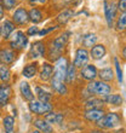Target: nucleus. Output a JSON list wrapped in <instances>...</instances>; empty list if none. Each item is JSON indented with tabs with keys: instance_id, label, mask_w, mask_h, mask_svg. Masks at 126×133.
I'll return each mask as SVG.
<instances>
[{
	"instance_id": "obj_1",
	"label": "nucleus",
	"mask_w": 126,
	"mask_h": 133,
	"mask_svg": "<svg viewBox=\"0 0 126 133\" xmlns=\"http://www.w3.org/2000/svg\"><path fill=\"white\" fill-rule=\"evenodd\" d=\"M68 64H69L68 63V59L63 56H61L58 59L55 61L53 74H52V77H51V79H52V80H56V81H62V82H64Z\"/></svg>"
},
{
	"instance_id": "obj_2",
	"label": "nucleus",
	"mask_w": 126,
	"mask_h": 133,
	"mask_svg": "<svg viewBox=\"0 0 126 133\" xmlns=\"http://www.w3.org/2000/svg\"><path fill=\"white\" fill-rule=\"evenodd\" d=\"M87 91L91 95L96 93V95H99L102 97H107V96L110 95L112 88L108 84H105L104 81H92L87 85Z\"/></svg>"
},
{
	"instance_id": "obj_3",
	"label": "nucleus",
	"mask_w": 126,
	"mask_h": 133,
	"mask_svg": "<svg viewBox=\"0 0 126 133\" xmlns=\"http://www.w3.org/2000/svg\"><path fill=\"white\" fill-rule=\"evenodd\" d=\"M120 125V116L115 112H110L104 115L97 121V126L99 128H114Z\"/></svg>"
},
{
	"instance_id": "obj_4",
	"label": "nucleus",
	"mask_w": 126,
	"mask_h": 133,
	"mask_svg": "<svg viewBox=\"0 0 126 133\" xmlns=\"http://www.w3.org/2000/svg\"><path fill=\"white\" fill-rule=\"evenodd\" d=\"M28 108L30 110V112L35 114V115H46L47 112L52 110V105L50 103H44V102L33 99L32 102H29Z\"/></svg>"
},
{
	"instance_id": "obj_5",
	"label": "nucleus",
	"mask_w": 126,
	"mask_h": 133,
	"mask_svg": "<svg viewBox=\"0 0 126 133\" xmlns=\"http://www.w3.org/2000/svg\"><path fill=\"white\" fill-rule=\"evenodd\" d=\"M28 45V36L22 30H17L15 33L14 39L10 41V46L12 50H16V51H21V50L26 49Z\"/></svg>"
},
{
	"instance_id": "obj_6",
	"label": "nucleus",
	"mask_w": 126,
	"mask_h": 133,
	"mask_svg": "<svg viewBox=\"0 0 126 133\" xmlns=\"http://www.w3.org/2000/svg\"><path fill=\"white\" fill-rule=\"evenodd\" d=\"M12 22L15 24L18 25H24L29 22V16H28V11L23 9V7H18L17 10L14 12L12 15Z\"/></svg>"
},
{
	"instance_id": "obj_7",
	"label": "nucleus",
	"mask_w": 126,
	"mask_h": 133,
	"mask_svg": "<svg viewBox=\"0 0 126 133\" xmlns=\"http://www.w3.org/2000/svg\"><path fill=\"white\" fill-rule=\"evenodd\" d=\"M45 52H46L45 44L42 41H36L32 45L30 51H29V57L32 59H36V58L45 56Z\"/></svg>"
},
{
	"instance_id": "obj_8",
	"label": "nucleus",
	"mask_w": 126,
	"mask_h": 133,
	"mask_svg": "<svg viewBox=\"0 0 126 133\" xmlns=\"http://www.w3.org/2000/svg\"><path fill=\"white\" fill-rule=\"evenodd\" d=\"M89 62V52L85 49H78L75 52V59H74V66L75 68H83Z\"/></svg>"
},
{
	"instance_id": "obj_9",
	"label": "nucleus",
	"mask_w": 126,
	"mask_h": 133,
	"mask_svg": "<svg viewBox=\"0 0 126 133\" xmlns=\"http://www.w3.org/2000/svg\"><path fill=\"white\" fill-rule=\"evenodd\" d=\"M97 75H98L97 69H96V66L92 65V64H86V65L83 66L80 70V76L87 81H93Z\"/></svg>"
},
{
	"instance_id": "obj_10",
	"label": "nucleus",
	"mask_w": 126,
	"mask_h": 133,
	"mask_svg": "<svg viewBox=\"0 0 126 133\" xmlns=\"http://www.w3.org/2000/svg\"><path fill=\"white\" fill-rule=\"evenodd\" d=\"M15 58H16V52L14 50L10 49H1L0 50V63L9 65V64L14 63Z\"/></svg>"
},
{
	"instance_id": "obj_11",
	"label": "nucleus",
	"mask_w": 126,
	"mask_h": 133,
	"mask_svg": "<svg viewBox=\"0 0 126 133\" xmlns=\"http://www.w3.org/2000/svg\"><path fill=\"white\" fill-rule=\"evenodd\" d=\"M11 87L10 85L4 84L0 85V108L1 107H5V105L9 103L11 98Z\"/></svg>"
},
{
	"instance_id": "obj_12",
	"label": "nucleus",
	"mask_w": 126,
	"mask_h": 133,
	"mask_svg": "<svg viewBox=\"0 0 126 133\" xmlns=\"http://www.w3.org/2000/svg\"><path fill=\"white\" fill-rule=\"evenodd\" d=\"M104 116V111L102 109H91V110H86L84 114V117L90 122H97L99 119Z\"/></svg>"
},
{
	"instance_id": "obj_13",
	"label": "nucleus",
	"mask_w": 126,
	"mask_h": 133,
	"mask_svg": "<svg viewBox=\"0 0 126 133\" xmlns=\"http://www.w3.org/2000/svg\"><path fill=\"white\" fill-rule=\"evenodd\" d=\"M20 92H21L22 98L24 99V101L32 102L34 99V93H33L30 86H29V84L27 81H22L21 84H20Z\"/></svg>"
},
{
	"instance_id": "obj_14",
	"label": "nucleus",
	"mask_w": 126,
	"mask_h": 133,
	"mask_svg": "<svg viewBox=\"0 0 126 133\" xmlns=\"http://www.w3.org/2000/svg\"><path fill=\"white\" fill-rule=\"evenodd\" d=\"M15 32V23L10 19H5L3 25L0 27V35L4 39H9L10 35Z\"/></svg>"
},
{
	"instance_id": "obj_15",
	"label": "nucleus",
	"mask_w": 126,
	"mask_h": 133,
	"mask_svg": "<svg viewBox=\"0 0 126 133\" xmlns=\"http://www.w3.org/2000/svg\"><path fill=\"white\" fill-rule=\"evenodd\" d=\"M33 123L36 127V130H39L41 133H52L53 132V127L44 119H35L33 121Z\"/></svg>"
},
{
	"instance_id": "obj_16",
	"label": "nucleus",
	"mask_w": 126,
	"mask_h": 133,
	"mask_svg": "<svg viewBox=\"0 0 126 133\" xmlns=\"http://www.w3.org/2000/svg\"><path fill=\"white\" fill-rule=\"evenodd\" d=\"M115 5H109L107 1H104V15H105V19H107V23H108L109 27L113 25V18L115 17Z\"/></svg>"
},
{
	"instance_id": "obj_17",
	"label": "nucleus",
	"mask_w": 126,
	"mask_h": 133,
	"mask_svg": "<svg viewBox=\"0 0 126 133\" xmlns=\"http://www.w3.org/2000/svg\"><path fill=\"white\" fill-rule=\"evenodd\" d=\"M53 74V65L50 63H44L41 66V71H40V79L42 81H49L51 80Z\"/></svg>"
},
{
	"instance_id": "obj_18",
	"label": "nucleus",
	"mask_w": 126,
	"mask_h": 133,
	"mask_svg": "<svg viewBox=\"0 0 126 133\" xmlns=\"http://www.w3.org/2000/svg\"><path fill=\"white\" fill-rule=\"evenodd\" d=\"M35 95L38 97V101L44 102V103H50V101L52 98V93L51 92H47L46 90L39 87V86L35 87Z\"/></svg>"
},
{
	"instance_id": "obj_19",
	"label": "nucleus",
	"mask_w": 126,
	"mask_h": 133,
	"mask_svg": "<svg viewBox=\"0 0 126 133\" xmlns=\"http://www.w3.org/2000/svg\"><path fill=\"white\" fill-rule=\"evenodd\" d=\"M63 119H64L63 114H61V112H53V111L47 112L45 115V117H44V120L47 121L50 125H51V123H57V125H60V123H62Z\"/></svg>"
},
{
	"instance_id": "obj_20",
	"label": "nucleus",
	"mask_w": 126,
	"mask_h": 133,
	"mask_svg": "<svg viewBox=\"0 0 126 133\" xmlns=\"http://www.w3.org/2000/svg\"><path fill=\"white\" fill-rule=\"evenodd\" d=\"M38 71V63H29L23 68L22 70V75L27 79H32L35 76V74Z\"/></svg>"
},
{
	"instance_id": "obj_21",
	"label": "nucleus",
	"mask_w": 126,
	"mask_h": 133,
	"mask_svg": "<svg viewBox=\"0 0 126 133\" xmlns=\"http://www.w3.org/2000/svg\"><path fill=\"white\" fill-rule=\"evenodd\" d=\"M105 52H107V50H105L104 45H95L91 49L90 55L93 59H101L105 56Z\"/></svg>"
},
{
	"instance_id": "obj_22",
	"label": "nucleus",
	"mask_w": 126,
	"mask_h": 133,
	"mask_svg": "<svg viewBox=\"0 0 126 133\" xmlns=\"http://www.w3.org/2000/svg\"><path fill=\"white\" fill-rule=\"evenodd\" d=\"M51 87L55 92H57L58 95H67L68 93V88H67V85L62 81H56V80H52L51 79Z\"/></svg>"
},
{
	"instance_id": "obj_23",
	"label": "nucleus",
	"mask_w": 126,
	"mask_h": 133,
	"mask_svg": "<svg viewBox=\"0 0 126 133\" xmlns=\"http://www.w3.org/2000/svg\"><path fill=\"white\" fill-rule=\"evenodd\" d=\"M28 16H29V21L33 22L34 24H36V23L42 21L41 11L39 10V9H36V7H32L30 10L28 11Z\"/></svg>"
},
{
	"instance_id": "obj_24",
	"label": "nucleus",
	"mask_w": 126,
	"mask_h": 133,
	"mask_svg": "<svg viewBox=\"0 0 126 133\" xmlns=\"http://www.w3.org/2000/svg\"><path fill=\"white\" fill-rule=\"evenodd\" d=\"M73 16H74V11L72 10V9H66V10H63L62 12L57 16V21H58L60 24H66Z\"/></svg>"
},
{
	"instance_id": "obj_25",
	"label": "nucleus",
	"mask_w": 126,
	"mask_h": 133,
	"mask_svg": "<svg viewBox=\"0 0 126 133\" xmlns=\"http://www.w3.org/2000/svg\"><path fill=\"white\" fill-rule=\"evenodd\" d=\"M75 76H77V68L74 66V64H68V68H67V71H66V79H64V82H67V84H72V82L75 80Z\"/></svg>"
},
{
	"instance_id": "obj_26",
	"label": "nucleus",
	"mask_w": 126,
	"mask_h": 133,
	"mask_svg": "<svg viewBox=\"0 0 126 133\" xmlns=\"http://www.w3.org/2000/svg\"><path fill=\"white\" fill-rule=\"evenodd\" d=\"M98 76L101 77V81L108 82V81L113 80L114 74H113V70L110 69V68H104V69H101L98 71Z\"/></svg>"
},
{
	"instance_id": "obj_27",
	"label": "nucleus",
	"mask_w": 126,
	"mask_h": 133,
	"mask_svg": "<svg viewBox=\"0 0 126 133\" xmlns=\"http://www.w3.org/2000/svg\"><path fill=\"white\" fill-rule=\"evenodd\" d=\"M10 79H11L10 68L5 65V64H0V81H4L5 84H7Z\"/></svg>"
},
{
	"instance_id": "obj_28",
	"label": "nucleus",
	"mask_w": 126,
	"mask_h": 133,
	"mask_svg": "<svg viewBox=\"0 0 126 133\" xmlns=\"http://www.w3.org/2000/svg\"><path fill=\"white\" fill-rule=\"evenodd\" d=\"M96 41H97V36L95 34H86L83 36V40H81V42H83V46L84 47H92V46H95V44H96Z\"/></svg>"
},
{
	"instance_id": "obj_29",
	"label": "nucleus",
	"mask_w": 126,
	"mask_h": 133,
	"mask_svg": "<svg viewBox=\"0 0 126 133\" xmlns=\"http://www.w3.org/2000/svg\"><path fill=\"white\" fill-rule=\"evenodd\" d=\"M103 103L104 102L101 101V99H97V98H91L89 99L85 104V108L86 110H91V109H99L101 107H103Z\"/></svg>"
},
{
	"instance_id": "obj_30",
	"label": "nucleus",
	"mask_w": 126,
	"mask_h": 133,
	"mask_svg": "<svg viewBox=\"0 0 126 133\" xmlns=\"http://www.w3.org/2000/svg\"><path fill=\"white\" fill-rule=\"evenodd\" d=\"M3 126H4V130L5 131L14 132V128H15V119H14V116H10V115L5 116L4 120H3Z\"/></svg>"
},
{
	"instance_id": "obj_31",
	"label": "nucleus",
	"mask_w": 126,
	"mask_h": 133,
	"mask_svg": "<svg viewBox=\"0 0 126 133\" xmlns=\"http://www.w3.org/2000/svg\"><path fill=\"white\" fill-rule=\"evenodd\" d=\"M105 102H108L110 104L118 107V105H120L123 103V97L120 95H109L105 97Z\"/></svg>"
},
{
	"instance_id": "obj_32",
	"label": "nucleus",
	"mask_w": 126,
	"mask_h": 133,
	"mask_svg": "<svg viewBox=\"0 0 126 133\" xmlns=\"http://www.w3.org/2000/svg\"><path fill=\"white\" fill-rule=\"evenodd\" d=\"M18 0H0V5L4 7V10H12L17 5Z\"/></svg>"
},
{
	"instance_id": "obj_33",
	"label": "nucleus",
	"mask_w": 126,
	"mask_h": 133,
	"mask_svg": "<svg viewBox=\"0 0 126 133\" xmlns=\"http://www.w3.org/2000/svg\"><path fill=\"white\" fill-rule=\"evenodd\" d=\"M116 28L118 30H125L126 29V12L121 15V17H119L118 22H116Z\"/></svg>"
},
{
	"instance_id": "obj_34",
	"label": "nucleus",
	"mask_w": 126,
	"mask_h": 133,
	"mask_svg": "<svg viewBox=\"0 0 126 133\" xmlns=\"http://www.w3.org/2000/svg\"><path fill=\"white\" fill-rule=\"evenodd\" d=\"M114 63H115V69H116V75H118V80L119 82H123V71L120 69V64H119V61L118 58H114Z\"/></svg>"
},
{
	"instance_id": "obj_35",
	"label": "nucleus",
	"mask_w": 126,
	"mask_h": 133,
	"mask_svg": "<svg viewBox=\"0 0 126 133\" xmlns=\"http://www.w3.org/2000/svg\"><path fill=\"white\" fill-rule=\"evenodd\" d=\"M39 33V28L36 25H33V27H29L28 30H27V36H34V35H38Z\"/></svg>"
},
{
	"instance_id": "obj_36",
	"label": "nucleus",
	"mask_w": 126,
	"mask_h": 133,
	"mask_svg": "<svg viewBox=\"0 0 126 133\" xmlns=\"http://www.w3.org/2000/svg\"><path fill=\"white\" fill-rule=\"evenodd\" d=\"M118 10L125 14L126 12V0H119V3H118Z\"/></svg>"
},
{
	"instance_id": "obj_37",
	"label": "nucleus",
	"mask_w": 126,
	"mask_h": 133,
	"mask_svg": "<svg viewBox=\"0 0 126 133\" xmlns=\"http://www.w3.org/2000/svg\"><path fill=\"white\" fill-rule=\"evenodd\" d=\"M55 29H56V27H51V28H47V29H42V30H39L38 35L39 36H44V35H46L47 33H50V32H52V30H55Z\"/></svg>"
},
{
	"instance_id": "obj_38",
	"label": "nucleus",
	"mask_w": 126,
	"mask_h": 133,
	"mask_svg": "<svg viewBox=\"0 0 126 133\" xmlns=\"http://www.w3.org/2000/svg\"><path fill=\"white\" fill-rule=\"evenodd\" d=\"M47 0H29V3L32 5H42V4H45Z\"/></svg>"
},
{
	"instance_id": "obj_39",
	"label": "nucleus",
	"mask_w": 126,
	"mask_h": 133,
	"mask_svg": "<svg viewBox=\"0 0 126 133\" xmlns=\"http://www.w3.org/2000/svg\"><path fill=\"white\" fill-rule=\"evenodd\" d=\"M4 16H5V10H4V7L0 5V21L4 19Z\"/></svg>"
},
{
	"instance_id": "obj_40",
	"label": "nucleus",
	"mask_w": 126,
	"mask_h": 133,
	"mask_svg": "<svg viewBox=\"0 0 126 133\" xmlns=\"http://www.w3.org/2000/svg\"><path fill=\"white\" fill-rule=\"evenodd\" d=\"M123 57H124V58H125V59H126V46H125V49L123 50Z\"/></svg>"
},
{
	"instance_id": "obj_41",
	"label": "nucleus",
	"mask_w": 126,
	"mask_h": 133,
	"mask_svg": "<svg viewBox=\"0 0 126 133\" xmlns=\"http://www.w3.org/2000/svg\"><path fill=\"white\" fill-rule=\"evenodd\" d=\"M30 133H41L39 130H33V131H30Z\"/></svg>"
},
{
	"instance_id": "obj_42",
	"label": "nucleus",
	"mask_w": 126,
	"mask_h": 133,
	"mask_svg": "<svg viewBox=\"0 0 126 133\" xmlns=\"http://www.w3.org/2000/svg\"><path fill=\"white\" fill-rule=\"evenodd\" d=\"M4 133H14V132H10V131H5Z\"/></svg>"
}]
</instances>
